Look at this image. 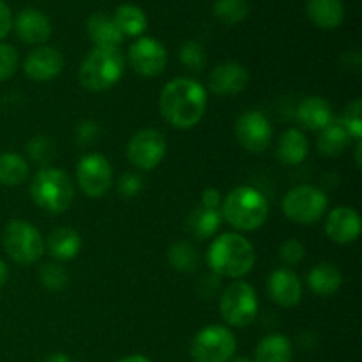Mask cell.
Returning <instances> with one entry per match:
<instances>
[{
	"mask_svg": "<svg viewBox=\"0 0 362 362\" xmlns=\"http://www.w3.org/2000/svg\"><path fill=\"white\" fill-rule=\"evenodd\" d=\"M207 110V90L193 78H173L163 87L159 112L175 129H193Z\"/></svg>",
	"mask_w": 362,
	"mask_h": 362,
	"instance_id": "obj_1",
	"label": "cell"
},
{
	"mask_svg": "<svg viewBox=\"0 0 362 362\" xmlns=\"http://www.w3.org/2000/svg\"><path fill=\"white\" fill-rule=\"evenodd\" d=\"M255 247L243 233H221L211 243L207 265L219 278L243 279L255 267Z\"/></svg>",
	"mask_w": 362,
	"mask_h": 362,
	"instance_id": "obj_2",
	"label": "cell"
},
{
	"mask_svg": "<svg viewBox=\"0 0 362 362\" xmlns=\"http://www.w3.org/2000/svg\"><path fill=\"white\" fill-rule=\"evenodd\" d=\"M221 216L237 232H255L269 218V200L253 186H239L221 202Z\"/></svg>",
	"mask_w": 362,
	"mask_h": 362,
	"instance_id": "obj_3",
	"label": "cell"
},
{
	"mask_svg": "<svg viewBox=\"0 0 362 362\" xmlns=\"http://www.w3.org/2000/svg\"><path fill=\"white\" fill-rule=\"evenodd\" d=\"M126 71V57L120 48H105L94 46L81 62L80 83L87 90L103 92L115 87Z\"/></svg>",
	"mask_w": 362,
	"mask_h": 362,
	"instance_id": "obj_4",
	"label": "cell"
},
{
	"mask_svg": "<svg viewBox=\"0 0 362 362\" xmlns=\"http://www.w3.org/2000/svg\"><path fill=\"white\" fill-rule=\"evenodd\" d=\"M30 197L48 214H62L74 200V182L64 170L45 166L32 179Z\"/></svg>",
	"mask_w": 362,
	"mask_h": 362,
	"instance_id": "obj_5",
	"label": "cell"
},
{
	"mask_svg": "<svg viewBox=\"0 0 362 362\" xmlns=\"http://www.w3.org/2000/svg\"><path fill=\"white\" fill-rule=\"evenodd\" d=\"M4 250L7 257L20 265H32L45 253L41 232L27 219H11L4 228Z\"/></svg>",
	"mask_w": 362,
	"mask_h": 362,
	"instance_id": "obj_6",
	"label": "cell"
},
{
	"mask_svg": "<svg viewBox=\"0 0 362 362\" xmlns=\"http://www.w3.org/2000/svg\"><path fill=\"white\" fill-rule=\"evenodd\" d=\"M329 198L320 187L303 184L296 186L283 197V214L296 225H315L325 216Z\"/></svg>",
	"mask_w": 362,
	"mask_h": 362,
	"instance_id": "obj_7",
	"label": "cell"
},
{
	"mask_svg": "<svg viewBox=\"0 0 362 362\" xmlns=\"http://www.w3.org/2000/svg\"><path fill=\"white\" fill-rule=\"evenodd\" d=\"M219 311L230 327H246L258 315L257 292L250 283L235 279L223 290Z\"/></svg>",
	"mask_w": 362,
	"mask_h": 362,
	"instance_id": "obj_8",
	"label": "cell"
},
{
	"mask_svg": "<svg viewBox=\"0 0 362 362\" xmlns=\"http://www.w3.org/2000/svg\"><path fill=\"white\" fill-rule=\"evenodd\" d=\"M237 339L225 325H207L191 341L194 362H230L235 357Z\"/></svg>",
	"mask_w": 362,
	"mask_h": 362,
	"instance_id": "obj_9",
	"label": "cell"
},
{
	"mask_svg": "<svg viewBox=\"0 0 362 362\" xmlns=\"http://www.w3.org/2000/svg\"><path fill=\"white\" fill-rule=\"evenodd\" d=\"M166 148H168V144H166L165 134L154 127H147L131 136L126 152L127 159L134 168L141 172H151L161 165L166 156Z\"/></svg>",
	"mask_w": 362,
	"mask_h": 362,
	"instance_id": "obj_10",
	"label": "cell"
},
{
	"mask_svg": "<svg viewBox=\"0 0 362 362\" xmlns=\"http://www.w3.org/2000/svg\"><path fill=\"white\" fill-rule=\"evenodd\" d=\"M76 182L88 198H101L113 184V168L99 152L85 154L76 165Z\"/></svg>",
	"mask_w": 362,
	"mask_h": 362,
	"instance_id": "obj_11",
	"label": "cell"
},
{
	"mask_svg": "<svg viewBox=\"0 0 362 362\" xmlns=\"http://www.w3.org/2000/svg\"><path fill=\"white\" fill-rule=\"evenodd\" d=\"M127 62L140 76L154 78L165 71L166 64H168V53L158 39L138 37L129 46Z\"/></svg>",
	"mask_w": 362,
	"mask_h": 362,
	"instance_id": "obj_12",
	"label": "cell"
},
{
	"mask_svg": "<svg viewBox=\"0 0 362 362\" xmlns=\"http://www.w3.org/2000/svg\"><path fill=\"white\" fill-rule=\"evenodd\" d=\"M235 136L251 154H262L272 141V126L267 117L258 110L244 112L235 122Z\"/></svg>",
	"mask_w": 362,
	"mask_h": 362,
	"instance_id": "obj_13",
	"label": "cell"
},
{
	"mask_svg": "<svg viewBox=\"0 0 362 362\" xmlns=\"http://www.w3.org/2000/svg\"><path fill=\"white\" fill-rule=\"evenodd\" d=\"M361 230V216L354 207L339 205L329 212L327 221H325V233L332 243L339 244V246H349L359 239Z\"/></svg>",
	"mask_w": 362,
	"mask_h": 362,
	"instance_id": "obj_14",
	"label": "cell"
},
{
	"mask_svg": "<svg viewBox=\"0 0 362 362\" xmlns=\"http://www.w3.org/2000/svg\"><path fill=\"white\" fill-rule=\"evenodd\" d=\"M23 69L30 80L39 83L49 81L62 73L64 55L53 46H37L27 55Z\"/></svg>",
	"mask_w": 362,
	"mask_h": 362,
	"instance_id": "obj_15",
	"label": "cell"
},
{
	"mask_svg": "<svg viewBox=\"0 0 362 362\" xmlns=\"http://www.w3.org/2000/svg\"><path fill=\"white\" fill-rule=\"evenodd\" d=\"M250 83V73L239 62H225L216 66L209 74V88L216 95L230 98L244 90Z\"/></svg>",
	"mask_w": 362,
	"mask_h": 362,
	"instance_id": "obj_16",
	"label": "cell"
},
{
	"mask_svg": "<svg viewBox=\"0 0 362 362\" xmlns=\"http://www.w3.org/2000/svg\"><path fill=\"white\" fill-rule=\"evenodd\" d=\"M267 293L278 306L293 308L303 299V283L290 269H276L267 279Z\"/></svg>",
	"mask_w": 362,
	"mask_h": 362,
	"instance_id": "obj_17",
	"label": "cell"
},
{
	"mask_svg": "<svg viewBox=\"0 0 362 362\" xmlns=\"http://www.w3.org/2000/svg\"><path fill=\"white\" fill-rule=\"evenodd\" d=\"M16 35L27 45H42L52 35V21L42 11L23 9L13 20Z\"/></svg>",
	"mask_w": 362,
	"mask_h": 362,
	"instance_id": "obj_18",
	"label": "cell"
},
{
	"mask_svg": "<svg viewBox=\"0 0 362 362\" xmlns=\"http://www.w3.org/2000/svg\"><path fill=\"white\" fill-rule=\"evenodd\" d=\"M297 122L310 131H322L336 119L331 105L320 95L304 98L297 106Z\"/></svg>",
	"mask_w": 362,
	"mask_h": 362,
	"instance_id": "obj_19",
	"label": "cell"
},
{
	"mask_svg": "<svg viewBox=\"0 0 362 362\" xmlns=\"http://www.w3.org/2000/svg\"><path fill=\"white\" fill-rule=\"evenodd\" d=\"M81 250V237L76 230L59 226L52 230L45 239V251H48L49 257L55 262H69L76 258Z\"/></svg>",
	"mask_w": 362,
	"mask_h": 362,
	"instance_id": "obj_20",
	"label": "cell"
},
{
	"mask_svg": "<svg viewBox=\"0 0 362 362\" xmlns=\"http://www.w3.org/2000/svg\"><path fill=\"white\" fill-rule=\"evenodd\" d=\"M221 221V209H207L204 205H198L187 214L184 228H186L187 235L193 237V239L207 240L218 233Z\"/></svg>",
	"mask_w": 362,
	"mask_h": 362,
	"instance_id": "obj_21",
	"label": "cell"
},
{
	"mask_svg": "<svg viewBox=\"0 0 362 362\" xmlns=\"http://www.w3.org/2000/svg\"><path fill=\"white\" fill-rule=\"evenodd\" d=\"M306 14L315 27L334 30L345 20V6L341 0H308Z\"/></svg>",
	"mask_w": 362,
	"mask_h": 362,
	"instance_id": "obj_22",
	"label": "cell"
},
{
	"mask_svg": "<svg viewBox=\"0 0 362 362\" xmlns=\"http://www.w3.org/2000/svg\"><path fill=\"white\" fill-rule=\"evenodd\" d=\"M308 152H310V144H308V138L303 131L286 129L285 133L279 136L276 156H278V159L283 165H300V163L306 161Z\"/></svg>",
	"mask_w": 362,
	"mask_h": 362,
	"instance_id": "obj_23",
	"label": "cell"
},
{
	"mask_svg": "<svg viewBox=\"0 0 362 362\" xmlns=\"http://www.w3.org/2000/svg\"><path fill=\"white\" fill-rule=\"evenodd\" d=\"M343 274L334 264L322 262L317 264L308 274V286L318 297H331L341 288Z\"/></svg>",
	"mask_w": 362,
	"mask_h": 362,
	"instance_id": "obj_24",
	"label": "cell"
},
{
	"mask_svg": "<svg viewBox=\"0 0 362 362\" xmlns=\"http://www.w3.org/2000/svg\"><path fill=\"white\" fill-rule=\"evenodd\" d=\"M87 34L95 46H105V48H119L124 41L122 32L119 30L113 18L103 13L90 14L87 21Z\"/></svg>",
	"mask_w": 362,
	"mask_h": 362,
	"instance_id": "obj_25",
	"label": "cell"
},
{
	"mask_svg": "<svg viewBox=\"0 0 362 362\" xmlns=\"http://www.w3.org/2000/svg\"><path fill=\"white\" fill-rule=\"evenodd\" d=\"M350 134L345 129V126L341 124V120L334 119L329 126H325L324 129L318 131L317 138V148L322 156L325 158H338L345 152V148L350 144Z\"/></svg>",
	"mask_w": 362,
	"mask_h": 362,
	"instance_id": "obj_26",
	"label": "cell"
},
{
	"mask_svg": "<svg viewBox=\"0 0 362 362\" xmlns=\"http://www.w3.org/2000/svg\"><path fill=\"white\" fill-rule=\"evenodd\" d=\"M293 346L288 336L274 334L265 336L260 339L255 350V362H292Z\"/></svg>",
	"mask_w": 362,
	"mask_h": 362,
	"instance_id": "obj_27",
	"label": "cell"
},
{
	"mask_svg": "<svg viewBox=\"0 0 362 362\" xmlns=\"http://www.w3.org/2000/svg\"><path fill=\"white\" fill-rule=\"evenodd\" d=\"M113 21L122 32L124 37H140L145 30H147V16L144 11L134 4H122L117 7L115 14H113Z\"/></svg>",
	"mask_w": 362,
	"mask_h": 362,
	"instance_id": "obj_28",
	"label": "cell"
},
{
	"mask_svg": "<svg viewBox=\"0 0 362 362\" xmlns=\"http://www.w3.org/2000/svg\"><path fill=\"white\" fill-rule=\"evenodd\" d=\"M28 177V163L18 152L0 154V186L16 187Z\"/></svg>",
	"mask_w": 362,
	"mask_h": 362,
	"instance_id": "obj_29",
	"label": "cell"
},
{
	"mask_svg": "<svg viewBox=\"0 0 362 362\" xmlns=\"http://www.w3.org/2000/svg\"><path fill=\"white\" fill-rule=\"evenodd\" d=\"M168 264L173 271L191 274L200 267V253L187 240H179L168 250Z\"/></svg>",
	"mask_w": 362,
	"mask_h": 362,
	"instance_id": "obj_30",
	"label": "cell"
},
{
	"mask_svg": "<svg viewBox=\"0 0 362 362\" xmlns=\"http://www.w3.org/2000/svg\"><path fill=\"white\" fill-rule=\"evenodd\" d=\"M250 14V4L246 0H216L214 16L225 25L243 23Z\"/></svg>",
	"mask_w": 362,
	"mask_h": 362,
	"instance_id": "obj_31",
	"label": "cell"
},
{
	"mask_svg": "<svg viewBox=\"0 0 362 362\" xmlns=\"http://www.w3.org/2000/svg\"><path fill=\"white\" fill-rule=\"evenodd\" d=\"M39 279L41 285L49 292H60L69 283V272L66 271L60 262H49L39 269Z\"/></svg>",
	"mask_w": 362,
	"mask_h": 362,
	"instance_id": "obj_32",
	"label": "cell"
},
{
	"mask_svg": "<svg viewBox=\"0 0 362 362\" xmlns=\"http://www.w3.org/2000/svg\"><path fill=\"white\" fill-rule=\"evenodd\" d=\"M27 156L30 161L45 168V166H49L52 159L55 158V144L48 136H34L27 144Z\"/></svg>",
	"mask_w": 362,
	"mask_h": 362,
	"instance_id": "obj_33",
	"label": "cell"
},
{
	"mask_svg": "<svg viewBox=\"0 0 362 362\" xmlns=\"http://www.w3.org/2000/svg\"><path fill=\"white\" fill-rule=\"evenodd\" d=\"M341 124L345 126V129L349 131L350 138L356 141H359L362 138V101L361 99H354L349 106L343 112Z\"/></svg>",
	"mask_w": 362,
	"mask_h": 362,
	"instance_id": "obj_34",
	"label": "cell"
},
{
	"mask_svg": "<svg viewBox=\"0 0 362 362\" xmlns=\"http://www.w3.org/2000/svg\"><path fill=\"white\" fill-rule=\"evenodd\" d=\"M179 59L189 71H202L205 66V52L197 41L184 42L179 49Z\"/></svg>",
	"mask_w": 362,
	"mask_h": 362,
	"instance_id": "obj_35",
	"label": "cell"
},
{
	"mask_svg": "<svg viewBox=\"0 0 362 362\" xmlns=\"http://www.w3.org/2000/svg\"><path fill=\"white\" fill-rule=\"evenodd\" d=\"M306 257V247L299 239H286L279 247V258L288 267H296Z\"/></svg>",
	"mask_w": 362,
	"mask_h": 362,
	"instance_id": "obj_36",
	"label": "cell"
},
{
	"mask_svg": "<svg viewBox=\"0 0 362 362\" xmlns=\"http://www.w3.org/2000/svg\"><path fill=\"white\" fill-rule=\"evenodd\" d=\"M18 69V53L7 42L0 41V83L9 80Z\"/></svg>",
	"mask_w": 362,
	"mask_h": 362,
	"instance_id": "obj_37",
	"label": "cell"
},
{
	"mask_svg": "<svg viewBox=\"0 0 362 362\" xmlns=\"http://www.w3.org/2000/svg\"><path fill=\"white\" fill-rule=\"evenodd\" d=\"M141 187H144V179L134 172L124 173V175H120L119 182H117V191L122 198L136 197Z\"/></svg>",
	"mask_w": 362,
	"mask_h": 362,
	"instance_id": "obj_38",
	"label": "cell"
},
{
	"mask_svg": "<svg viewBox=\"0 0 362 362\" xmlns=\"http://www.w3.org/2000/svg\"><path fill=\"white\" fill-rule=\"evenodd\" d=\"M74 134H76V144L81 145V147H87V145L94 144L98 140L99 134H101V127L94 120H81L76 126Z\"/></svg>",
	"mask_w": 362,
	"mask_h": 362,
	"instance_id": "obj_39",
	"label": "cell"
},
{
	"mask_svg": "<svg viewBox=\"0 0 362 362\" xmlns=\"http://www.w3.org/2000/svg\"><path fill=\"white\" fill-rule=\"evenodd\" d=\"M221 279L223 278H219V276L214 274L212 271L202 276V278L198 279L197 286L198 296H200L202 299H212V297L219 292V288H221Z\"/></svg>",
	"mask_w": 362,
	"mask_h": 362,
	"instance_id": "obj_40",
	"label": "cell"
},
{
	"mask_svg": "<svg viewBox=\"0 0 362 362\" xmlns=\"http://www.w3.org/2000/svg\"><path fill=\"white\" fill-rule=\"evenodd\" d=\"M11 28H13V14H11L9 6L0 0V41L9 34Z\"/></svg>",
	"mask_w": 362,
	"mask_h": 362,
	"instance_id": "obj_41",
	"label": "cell"
},
{
	"mask_svg": "<svg viewBox=\"0 0 362 362\" xmlns=\"http://www.w3.org/2000/svg\"><path fill=\"white\" fill-rule=\"evenodd\" d=\"M221 193H219L216 187H207V189L202 193V202L200 205H204V207L207 209H221Z\"/></svg>",
	"mask_w": 362,
	"mask_h": 362,
	"instance_id": "obj_42",
	"label": "cell"
},
{
	"mask_svg": "<svg viewBox=\"0 0 362 362\" xmlns=\"http://www.w3.org/2000/svg\"><path fill=\"white\" fill-rule=\"evenodd\" d=\"M7 279H9V267H7L6 262L0 260V288L6 285Z\"/></svg>",
	"mask_w": 362,
	"mask_h": 362,
	"instance_id": "obj_43",
	"label": "cell"
},
{
	"mask_svg": "<svg viewBox=\"0 0 362 362\" xmlns=\"http://www.w3.org/2000/svg\"><path fill=\"white\" fill-rule=\"evenodd\" d=\"M45 362H71V359L66 356V354L55 352V354H49V356L45 359Z\"/></svg>",
	"mask_w": 362,
	"mask_h": 362,
	"instance_id": "obj_44",
	"label": "cell"
},
{
	"mask_svg": "<svg viewBox=\"0 0 362 362\" xmlns=\"http://www.w3.org/2000/svg\"><path fill=\"white\" fill-rule=\"evenodd\" d=\"M117 362H152V361L148 359V357L140 356V354H133V356H126Z\"/></svg>",
	"mask_w": 362,
	"mask_h": 362,
	"instance_id": "obj_45",
	"label": "cell"
},
{
	"mask_svg": "<svg viewBox=\"0 0 362 362\" xmlns=\"http://www.w3.org/2000/svg\"><path fill=\"white\" fill-rule=\"evenodd\" d=\"M230 362H255V361L250 359V357H246V356H239V357H233Z\"/></svg>",
	"mask_w": 362,
	"mask_h": 362,
	"instance_id": "obj_46",
	"label": "cell"
}]
</instances>
